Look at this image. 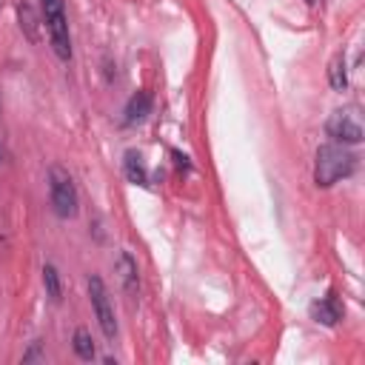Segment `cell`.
I'll use <instances>...</instances> for the list:
<instances>
[{"instance_id":"1","label":"cell","mask_w":365,"mask_h":365,"mask_svg":"<svg viewBox=\"0 0 365 365\" xmlns=\"http://www.w3.org/2000/svg\"><path fill=\"white\" fill-rule=\"evenodd\" d=\"M354 168H356V157H354L345 145L328 143V145H319V151H317L314 180H317V185L328 188V185H334L336 180L354 174Z\"/></svg>"},{"instance_id":"2","label":"cell","mask_w":365,"mask_h":365,"mask_svg":"<svg viewBox=\"0 0 365 365\" xmlns=\"http://www.w3.org/2000/svg\"><path fill=\"white\" fill-rule=\"evenodd\" d=\"M43 17H46V29H48L54 54L60 60H68L71 57V37H68V20H66L63 0H43Z\"/></svg>"},{"instance_id":"3","label":"cell","mask_w":365,"mask_h":365,"mask_svg":"<svg viewBox=\"0 0 365 365\" xmlns=\"http://www.w3.org/2000/svg\"><path fill=\"white\" fill-rule=\"evenodd\" d=\"M48 191H51V205L57 211V217H74L77 214V188L68 171H63L60 165H51L48 171Z\"/></svg>"},{"instance_id":"4","label":"cell","mask_w":365,"mask_h":365,"mask_svg":"<svg viewBox=\"0 0 365 365\" xmlns=\"http://www.w3.org/2000/svg\"><path fill=\"white\" fill-rule=\"evenodd\" d=\"M88 299H91L94 317H97L106 339H114L117 336V319H114V308H111L108 291H106V285H103L100 277H88Z\"/></svg>"},{"instance_id":"5","label":"cell","mask_w":365,"mask_h":365,"mask_svg":"<svg viewBox=\"0 0 365 365\" xmlns=\"http://www.w3.org/2000/svg\"><path fill=\"white\" fill-rule=\"evenodd\" d=\"M325 131H328V137H334V140L342 143V145H356V143H362V128H359V123H356L348 111H334V114L328 117V123H325Z\"/></svg>"},{"instance_id":"6","label":"cell","mask_w":365,"mask_h":365,"mask_svg":"<svg viewBox=\"0 0 365 365\" xmlns=\"http://www.w3.org/2000/svg\"><path fill=\"white\" fill-rule=\"evenodd\" d=\"M339 317H342V305H339V299H336L334 294H325V297H319V299L311 305V319H314V322L336 325Z\"/></svg>"},{"instance_id":"7","label":"cell","mask_w":365,"mask_h":365,"mask_svg":"<svg viewBox=\"0 0 365 365\" xmlns=\"http://www.w3.org/2000/svg\"><path fill=\"white\" fill-rule=\"evenodd\" d=\"M117 274H120L123 288H125L128 294H137V288H140V277H137V262L131 259L128 251H120V257H117Z\"/></svg>"},{"instance_id":"8","label":"cell","mask_w":365,"mask_h":365,"mask_svg":"<svg viewBox=\"0 0 365 365\" xmlns=\"http://www.w3.org/2000/svg\"><path fill=\"white\" fill-rule=\"evenodd\" d=\"M151 111V94L148 91H137L131 94V100L125 103V123L134 125V123H143Z\"/></svg>"},{"instance_id":"9","label":"cell","mask_w":365,"mask_h":365,"mask_svg":"<svg viewBox=\"0 0 365 365\" xmlns=\"http://www.w3.org/2000/svg\"><path fill=\"white\" fill-rule=\"evenodd\" d=\"M123 168H125V177L128 182L134 185H145L148 182V174H145V163L137 151H125V160H123Z\"/></svg>"},{"instance_id":"10","label":"cell","mask_w":365,"mask_h":365,"mask_svg":"<svg viewBox=\"0 0 365 365\" xmlns=\"http://www.w3.org/2000/svg\"><path fill=\"white\" fill-rule=\"evenodd\" d=\"M17 17H20V29L26 31V37H29L31 43H37V40H40V34H37V17H34L31 6L20 3V6H17Z\"/></svg>"},{"instance_id":"11","label":"cell","mask_w":365,"mask_h":365,"mask_svg":"<svg viewBox=\"0 0 365 365\" xmlns=\"http://www.w3.org/2000/svg\"><path fill=\"white\" fill-rule=\"evenodd\" d=\"M74 354L80 359H94V339L86 328H77L74 331Z\"/></svg>"},{"instance_id":"12","label":"cell","mask_w":365,"mask_h":365,"mask_svg":"<svg viewBox=\"0 0 365 365\" xmlns=\"http://www.w3.org/2000/svg\"><path fill=\"white\" fill-rule=\"evenodd\" d=\"M328 80H331V88H336V91H342V88L348 86V71H345V60H342V57H334V60H331Z\"/></svg>"},{"instance_id":"13","label":"cell","mask_w":365,"mask_h":365,"mask_svg":"<svg viewBox=\"0 0 365 365\" xmlns=\"http://www.w3.org/2000/svg\"><path fill=\"white\" fill-rule=\"evenodd\" d=\"M43 285H46V294H48L54 302L63 297V288H60V274H57V268H54V265H46V268H43Z\"/></svg>"},{"instance_id":"14","label":"cell","mask_w":365,"mask_h":365,"mask_svg":"<svg viewBox=\"0 0 365 365\" xmlns=\"http://www.w3.org/2000/svg\"><path fill=\"white\" fill-rule=\"evenodd\" d=\"M305 3H314V0H305Z\"/></svg>"}]
</instances>
